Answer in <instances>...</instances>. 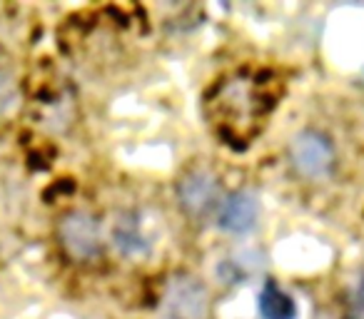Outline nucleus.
<instances>
[{"label":"nucleus","mask_w":364,"mask_h":319,"mask_svg":"<svg viewBox=\"0 0 364 319\" xmlns=\"http://www.w3.org/2000/svg\"><path fill=\"white\" fill-rule=\"evenodd\" d=\"M208 100L210 117L223 135L247 137L264 117V95L247 77H235V80L223 82Z\"/></svg>","instance_id":"nucleus-1"},{"label":"nucleus","mask_w":364,"mask_h":319,"mask_svg":"<svg viewBox=\"0 0 364 319\" xmlns=\"http://www.w3.org/2000/svg\"><path fill=\"white\" fill-rule=\"evenodd\" d=\"M289 160L302 178L322 180L334 165V147L327 135L317 130H304L289 145Z\"/></svg>","instance_id":"nucleus-2"},{"label":"nucleus","mask_w":364,"mask_h":319,"mask_svg":"<svg viewBox=\"0 0 364 319\" xmlns=\"http://www.w3.org/2000/svg\"><path fill=\"white\" fill-rule=\"evenodd\" d=\"M208 307V289L193 277H177L167 287L165 309L172 319H205Z\"/></svg>","instance_id":"nucleus-3"},{"label":"nucleus","mask_w":364,"mask_h":319,"mask_svg":"<svg viewBox=\"0 0 364 319\" xmlns=\"http://www.w3.org/2000/svg\"><path fill=\"white\" fill-rule=\"evenodd\" d=\"M60 242L75 259H90L100 249V227L87 212H70L60 222Z\"/></svg>","instance_id":"nucleus-4"},{"label":"nucleus","mask_w":364,"mask_h":319,"mask_svg":"<svg viewBox=\"0 0 364 319\" xmlns=\"http://www.w3.org/2000/svg\"><path fill=\"white\" fill-rule=\"evenodd\" d=\"M257 215H259L257 195L250 193V190H240V193L230 195L228 200H223V205H220L218 225L225 229V232L245 234L255 227Z\"/></svg>","instance_id":"nucleus-5"},{"label":"nucleus","mask_w":364,"mask_h":319,"mask_svg":"<svg viewBox=\"0 0 364 319\" xmlns=\"http://www.w3.org/2000/svg\"><path fill=\"white\" fill-rule=\"evenodd\" d=\"M215 198H218V183L208 170H193L182 178L180 183V202L190 210V212L200 215L208 207H213Z\"/></svg>","instance_id":"nucleus-6"},{"label":"nucleus","mask_w":364,"mask_h":319,"mask_svg":"<svg viewBox=\"0 0 364 319\" xmlns=\"http://www.w3.org/2000/svg\"><path fill=\"white\" fill-rule=\"evenodd\" d=\"M297 307L294 299L287 292L277 287L274 282H267L259 292V317L262 319H294Z\"/></svg>","instance_id":"nucleus-7"}]
</instances>
